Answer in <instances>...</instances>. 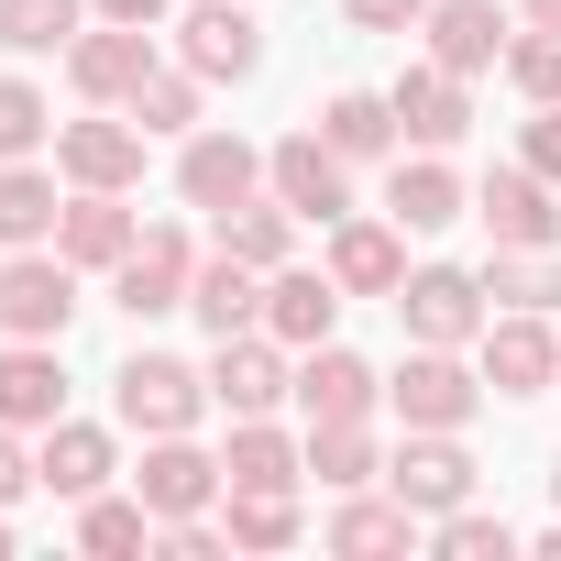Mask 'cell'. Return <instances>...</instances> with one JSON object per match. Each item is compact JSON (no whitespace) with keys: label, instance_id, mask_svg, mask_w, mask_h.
Returning a JSON list of instances; mask_svg holds the SVG:
<instances>
[{"label":"cell","instance_id":"9c48e42d","mask_svg":"<svg viewBox=\"0 0 561 561\" xmlns=\"http://www.w3.org/2000/svg\"><path fill=\"white\" fill-rule=\"evenodd\" d=\"M375 397H386V375H375L364 353H342V342H320V353L298 364V408H309V430H353V419H375Z\"/></svg>","mask_w":561,"mask_h":561},{"label":"cell","instance_id":"d6a6232c","mask_svg":"<svg viewBox=\"0 0 561 561\" xmlns=\"http://www.w3.org/2000/svg\"><path fill=\"white\" fill-rule=\"evenodd\" d=\"M484 298H506V309H561V253H550V242H528V253H495Z\"/></svg>","mask_w":561,"mask_h":561},{"label":"cell","instance_id":"8d00e7d4","mask_svg":"<svg viewBox=\"0 0 561 561\" xmlns=\"http://www.w3.org/2000/svg\"><path fill=\"white\" fill-rule=\"evenodd\" d=\"M56 133V111H45V89H23V78H0V165H23L34 144Z\"/></svg>","mask_w":561,"mask_h":561},{"label":"cell","instance_id":"1f68e13d","mask_svg":"<svg viewBox=\"0 0 561 561\" xmlns=\"http://www.w3.org/2000/svg\"><path fill=\"white\" fill-rule=\"evenodd\" d=\"M309 473H320L331 495H364V484H386V462H375L364 419H353V430H309Z\"/></svg>","mask_w":561,"mask_h":561},{"label":"cell","instance_id":"4dcf8cb0","mask_svg":"<svg viewBox=\"0 0 561 561\" xmlns=\"http://www.w3.org/2000/svg\"><path fill=\"white\" fill-rule=\"evenodd\" d=\"M78 12L89 0H0V45L12 56H56V45H78Z\"/></svg>","mask_w":561,"mask_h":561},{"label":"cell","instance_id":"74e56055","mask_svg":"<svg viewBox=\"0 0 561 561\" xmlns=\"http://www.w3.org/2000/svg\"><path fill=\"white\" fill-rule=\"evenodd\" d=\"M440 550H451V561H506V550H517V528H506V517H484V506H451V517H440Z\"/></svg>","mask_w":561,"mask_h":561},{"label":"cell","instance_id":"2e32d148","mask_svg":"<svg viewBox=\"0 0 561 561\" xmlns=\"http://www.w3.org/2000/svg\"><path fill=\"white\" fill-rule=\"evenodd\" d=\"M473 220L495 231V253H528V242H561V209H550V176H528V165H506V176H484V198H473Z\"/></svg>","mask_w":561,"mask_h":561},{"label":"cell","instance_id":"ee69618b","mask_svg":"<svg viewBox=\"0 0 561 561\" xmlns=\"http://www.w3.org/2000/svg\"><path fill=\"white\" fill-rule=\"evenodd\" d=\"M23 484H34V462H23V451H12V430H0V506H12V495H23Z\"/></svg>","mask_w":561,"mask_h":561},{"label":"cell","instance_id":"9a60e30c","mask_svg":"<svg viewBox=\"0 0 561 561\" xmlns=\"http://www.w3.org/2000/svg\"><path fill=\"white\" fill-rule=\"evenodd\" d=\"M386 100H397V133H408L419 154H440V144H462V133H473V100H462V78H451V67H408Z\"/></svg>","mask_w":561,"mask_h":561},{"label":"cell","instance_id":"7402d4cb","mask_svg":"<svg viewBox=\"0 0 561 561\" xmlns=\"http://www.w3.org/2000/svg\"><path fill=\"white\" fill-rule=\"evenodd\" d=\"M264 264H242V253H209L198 275H187V309L209 320V342H231V331H264V287H253Z\"/></svg>","mask_w":561,"mask_h":561},{"label":"cell","instance_id":"4316f807","mask_svg":"<svg viewBox=\"0 0 561 561\" xmlns=\"http://www.w3.org/2000/svg\"><path fill=\"white\" fill-rule=\"evenodd\" d=\"M220 220V253H242V264H287V242H298V209L287 198H242V209H209Z\"/></svg>","mask_w":561,"mask_h":561},{"label":"cell","instance_id":"f1b7e54d","mask_svg":"<svg viewBox=\"0 0 561 561\" xmlns=\"http://www.w3.org/2000/svg\"><path fill=\"white\" fill-rule=\"evenodd\" d=\"M320 133H331V154H342V165H375V154L397 144V100H375V89H342V100L320 111Z\"/></svg>","mask_w":561,"mask_h":561},{"label":"cell","instance_id":"8fae6325","mask_svg":"<svg viewBox=\"0 0 561 561\" xmlns=\"http://www.w3.org/2000/svg\"><path fill=\"white\" fill-rule=\"evenodd\" d=\"M331 287L342 298H397L408 287V231L397 220H331Z\"/></svg>","mask_w":561,"mask_h":561},{"label":"cell","instance_id":"3957f363","mask_svg":"<svg viewBox=\"0 0 561 561\" xmlns=\"http://www.w3.org/2000/svg\"><path fill=\"white\" fill-rule=\"evenodd\" d=\"M67 320H78L67 253H12V264H0V331H12V342H67Z\"/></svg>","mask_w":561,"mask_h":561},{"label":"cell","instance_id":"ba28073f","mask_svg":"<svg viewBox=\"0 0 561 561\" xmlns=\"http://www.w3.org/2000/svg\"><path fill=\"white\" fill-rule=\"evenodd\" d=\"M209 397H220L231 419H264L275 397H298L287 342H275V331H231V342H220V364H209Z\"/></svg>","mask_w":561,"mask_h":561},{"label":"cell","instance_id":"ab89813d","mask_svg":"<svg viewBox=\"0 0 561 561\" xmlns=\"http://www.w3.org/2000/svg\"><path fill=\"white\" fill-rule=\"evenodd\" d=\"M154 550H165V561H220V550H231V528H198V517H154Z\"/></svg>","mask_w":561,"mask_h":561},{"label":"cell","instance_id":"484cf974","mask_svg":"<svg viewBox=\"0 0 561 561\" xmlns=\"http://www.w3.org/2000/svg\"><path fill=\"white\" fill-rule=\"evenodd\" d=\"M67 220V198H56V176L23 154V165H0V242H12V253H34L45 231Z\"/></svg>","mask_w":561,"mask_h":561},{"label":"cell","instance_id":"f6af8a7d","mask_svg":"<svg viewBox=\"0 0 561 561\" xmlns=\"http://www.w3.org/2000/svg\"><path fill=\"white\" fill-rule=\"evenodd\" d=\"M528 34H561V0H528Z\"/></svg>","mask_w":561,"mask_h":561},{"label":"cell","instance_id":"e0dca14e","mask_svg":"<svg viewBox=\"0 0 561 561\" xmlns=\"http://www.w3.org/2000/svg\"><path fill=\"white\" fill-rule=\"evenodd\" d=\"M56 419H67L56 342H12V353H0V430H56Z\"/></svg>","mask_w":561,"mask_h":561},{"label":"cell","instance_id":"6da1fadb","mask_svg":"<svg viewBox=\"0 0 561 561\" xmlns=\"http://www.w3.org/2000/svg\"><path fill=\"white\" fill-rule=\"evenodd\" d=\"M397 320H408V342H440V353H462V342H484L495 298H484V275H462V264H419L408 287H397Z\"/></svg>","mask_w":561,"mask_h":561},{"label":"cell","instance_id":"e575fe53","mask_svg":"<svg viewBox=\"0 0 561 561\" xmlns=\"http://www.w3.org/2000/svg\"><path fill=\"white\" fill-rule=\"evenodd\" d=\"M78 539H89L100 561H122V550H154V506H144V495H89Z\"/></svg>","mask_w":561,"mask_h":561},{"label":"cell","instance_id":"7a4b0ae2","mask_svg":"<svg viewBox=\"0 0 561 561\" xmlns=\"http://www.w3.org/2000/svg\"><path fill=\"white\" fill-rule=\"evenodd\" d=\"M111 408H122V430L165 440V430H198V408H209V375H187L176 353H133V364L111 375Z\"/></svg>","mask_w":561,"mask_h":561},{"label":"cell","instance_id":"83f0119b","mask_svg":"<svg viewBox=\"0 0 561 561\" xmlns=\"http://www.w3.org/2000/svg\"><path fill=\"white\" fill-rule=\"evenodd\" d=\"M231 495V550H287L298 539V484H220Z\"/></svg>","mask_w":561,"mask_h":561},{"label":"cell","instance_id":"d6986e66","mask_svg":"<svg viewBox=\"0 0 561 561\" xmlns=\"http://www.w3.org/2000/svg\"><path fill=\"white\" fill-rule=\"evenodd\" d=\"M144 144H154L144 122H67V133H56V165H67L78 187H133V176H144Z\"/></svg>","mask_w":561,"mask_h":561},{"label":"cell","instance_id":"7bdbcfd3","mask_svg":"<svg viewBox=\"0 0 561 561\" xmlns=\"http://www.w3.org/2000/svg\"><path fill=\"white\" fill-rule=\"evenodd\" d=\"M89 12H100V23H144V34H154V23L176 12V0H89Z\"/></svg>","mask_w":561,"mask_h":561},{"label":"cell","instance_id":"f546056e","mask_svg":"<svg viewBox=\"0 0 561 561\" xmlns=\"http://www.w3.org/2000/svg\"><path fill=\"white\" fill-rule=\"evenodd\" d=\"M220 473H231V484H298V473H309V451H298L287 430H264V419H231Z\"/></svg>","mask_w":561,"mask_h":561},{"label":"cell","instance_id":"30bf717a","mask_svg":"<svg viewBox=\"0 0 561 561\" xmlns=\"http://www.w3.org/2000/svg\"><path fill=\"white\" fill-rule=\"evenodd\" d=\"M386 484H397V506H419V517L473 506V462H462V440H451V430H419V440L386 462Z\"/></svg>","mask_w":561,"mask_h":561},{"label":"cell","instance_id":"cb8c5ba5","mask_svg":"<svg viewBox=\"0 0 561 561\" xmlns=\"http://www.w3.org/2000/svg\"><path fill=\"white\" fill-rule=\"evenodd\" d=\"M34 484L89 506V495L111 484V430H89V419H56V430H45V451H34Z\"/></svg>","mask_w":561,"mask_h":561},{"label":"cell","instance_id":"5b68a950","mask_svg":"<svg viewBox=\"0 0 561 561\" xmlns=\"http://www.w3.org/2000/svg\"><path fill=\"white\" fill-rule=\"evenodd\" d=\"M187 275H198L187 231H144V242L111 264V298H122V320H165V309H187Z\"/></svg>","mask_w":561,"mask_h":561},{"label":"cell","instance_id":"ac0fdd59","mask_svg":"<svg viewBox=\"0 0 561 561\" xmlns=\"http://www.w3.org/2000/svg\"><path fill=\"white\" fill-rule=\"evenodd\" d=\"M430 67H451V78L506 67V12L495 0H430Z\"/></svg>","mask_w":561,"mask_h":561},{"label":"cell","instance_id":"d4e9b609","mask_svg":"<svg viewBox=\"0 0 561 561\" xmlns=\"http://www.w3.org/2000/svg\"><path fill=\"white\" fill-rule=\"evenodd\" d=\"M386 220H397V231H451V220H462V176H451L440 154L397 165V176H386Z\"/></svg>","mask_w":561,"mask_h":561},{"label":"cell","instance_id":"52a82bcc","mask_svg":"<svg viewBox=\"0 0 561 561\" xmlns=\"http://www.w3.org/2000/svg\"><path fill=\"white\" fill-rule=\"evenodd\" d=\"M386 397H397V419H408V430H462V419L484 408V386H473L440 342H419V353L397 364V386H386Z\"/></svg>","mask_w":561,"mask_h":561},{"label":"cell","instance_id":"836d02e7","mask_svg":"<svg viewBox=\"0 0 561 561\" xmlns=\"http://www.w3.org/2000/svg\"><path fill=\"white\" fill-rule=\"evenodd\" d=\"M122 111H133L144 133H198V67H154Z\"/></svg>","mask_w":561,"mask_h":561},{"label":"cell","instance_id":"ffe728a7","mask_svg":"<svg viewBox=\"0 0 561 561\" xmlns=\"http://www.w3.org/2000/svg\"><path fill=\"white\" fill-rule=\"evenodd\" d=\"M133 484H144V506H154V517H198L231 473H220L209 451H187V430H165V440L144 451V473H133Z\"/></svg>","mask_w":561,"mask_h":561},{"label":"cell","instance_id":"5bb4252c","mask_svg":"<svg viewBox=\"0 0 561 561\" xmlns=\"http://www.w3.org/2000/svg\"><path fill=\"white\" fill-rule=\"evenodd\" d=\"M176 187H187V209H242V198L264 187V154H253L242 133H187Z\"/></svg>","mask_w":561,"mask_h":561},{"label":"cell","instance_id":"f35d334b","mask_svg":"<svg viewBox=\"0 0 561 561\" xmlns=\"http://www.w3.org/2000/svg\"><path fill=\"white\" fill-rule=\"evenodd\" d=\"M506 89L550 111V100H561V34H528V45H506Z\"/></svg>","mask_w":561,"mask_h":561},{"label":"cell","instance_id":"7dc6e473","mask_svg":"<svg viewBox=\"0 0 561 561\" xmlns=\"http://www.w3.org/2000/svg\"><path fill=\"white\" fill-rule=\"evenodd\" d=\"M550 495H561V473H550Z\"/></svg>","mask_w":561,"mask_h":561},{"label":"cell","instance_id":"b9f144b4","mask_svg":"<svg viewBox=\"0 0 561 561\" xmlns=\"http://www.w3.org/2000/svg\"><path fill=\"white\" fill-rule=\"evenodd\" d=\"M517 165H528V176H550V187H561V100H550V111H539V122H528V144H517Z\"/></svg>","mask_w":561,"mask_h":561},{"label":"cell","instance_id":"277c9868","mask_svg":"<svg viewBox=\"0 0 561 561\" xmlns=\"http://www.w3.org/2000/svg\"><path fill=\"white\" fill-rule=\"evenodd\" d=\"M264 176H275V198H287L298 220H353V165L331 154V133H287L264 154Z\"/></svg>","mask_w":561,"mask_h":561},{"label":"cell","instance_id":"7c38bea8","mask_svg":"<svg viewBox=\"0 0 561 561\" xmlns=\"http://www.w3.org/2000/svg\"><path fill=\"white\" fill-rule=\"evenodd\" d=\"M176 56H187L198 78H253V67H264V23L242 12V0H198V12L176 23Z\"/></svg>","mask_w":561,"mask_h":561},{"label":"cell","instance_id":"4fadbf2b","mask_svg":"<svg viewBox=\"0 0 561 561\" xmlns=\"http://www.w3.org/2000/svg\"><path fill=\"white\" fill-rule=\"evenodd\" d=\"M67 78H78V100H133L154 78V34L144 23H100V34L67 45Z\"/></svg>","mask_w":561,"mask_h":561},{"label":"cell","instance_id":"bcb514c9","mask_svg":"<svg viewBox=\"0 0 561 561\" xmlns=\"http://www.w3.org/2000/svg\"><path fill=\"white\" fill-rule=\"evenodd\" d=\"M0 550H12V517H0Z\"/></svg>","mask_w":561,"mask_h":561},{"label":"cell","instance_id":"60d3db41","mask_svg":"<svg viewBox=\"0 0 561 561\" xmlns=\"http://www.w3.org/2000/svg\"><path fill=\"white\" fill-rule=\"evenodd\" d=\"M342 23L353 34H408V23H430V0H342Z\"/></svg>","mask_w":561,"mask_h":561},{"label":"cell","instance_id":"8992f818","mask_svg":"<svg viewBox=\"0 0 561 561\" xmlns=\"http://www.w3.org/2000/svg\"><path fill=\"white\" fill-rule=\"evenodd\" d=\"M550 375H561L550 309H506V320H484V386H495V397H550Z\"/></svg>","mask_w":561,"mask_h":561},{"label":"cell","instance_id":"d590c367","mask_svg":"<svg viewBox=\"0 0 561 561\" xmlns=\"http://www.w3.org/2000/svg\"><path fill=\"white\" fill-rule=\"evenodd\" d=\"M419 539V506H375V495H353L342 517H331V550H408Z\"/></svg>","mask_w":561,"mask_h":561},{"label":"cell","instance_id":"44dd1931","mask_svg":"<svg viewBox=\"0 0 561 561\" xmlns=\"http://www.w3.org/2000/svg\"><path fill=\"white\" fill-rule=\"evenodd\" d=\"M331 320H342V287H331V275L275 264V287H264V331L287 342V353H320V342H331Z\"/></svg>","mask_w":561,"mask_h":561},{"label":"cell","instance_id":"603a6c76","mask_svg":"<svg viewBox=\"0 0 561 561\" xmlns=\"http://www.w3.org/2000/svg\"><path fill=\"white\" fill-rule=\"evenodd\" d=\"M144 231H133V209H122V187H78L67 198V220H56V253L67 264H122Z\"/></svg>","mask_w":561,"mask_h":561}]
</instances>
